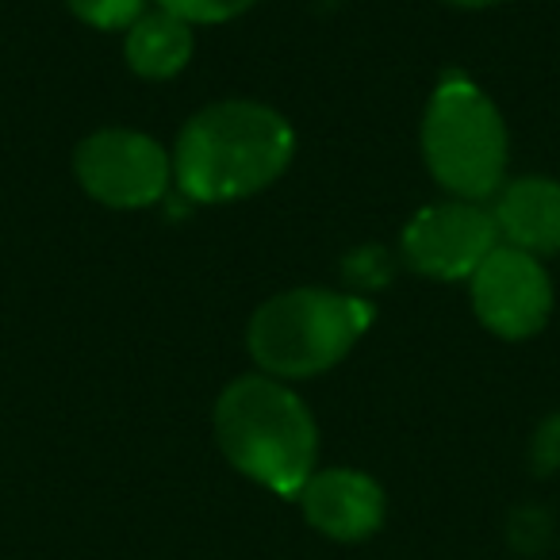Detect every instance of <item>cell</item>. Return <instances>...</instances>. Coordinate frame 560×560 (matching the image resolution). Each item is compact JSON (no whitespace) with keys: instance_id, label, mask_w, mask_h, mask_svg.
<instances>
[{"instance_id":"cell-15","label":"cell","mask_w":560,"mask_h":560,"mask_svg":"<svg viewBox=\"0 0 560 560\" xmlns=\"http://www.w3.org/2000/svg\"><path fill=\"white\" fill-rule=\"evenodd\" d=\"M450 4H460V9H488V4H499V0H450Z\"/></svg>"},{"instance_id":"cell-4","label":"cell","mask_w":560,"mask_h":560,"mask_svg":"<svg viewBox=\"0 0 560 560\" xmlns=\"http://www.w3.org/2000/svg\"><path fill=\"white\" fill-rule=\"evenodd\" d=\"M427 165L453 196L483 200L506 173V127L499 108L465 78L442 81L422 119Z\"/></svg>"},{"instance_id":"cell-2","label":"cell","mask_w":560,"mask_h":560,"mask_svg":"<svg viewBox=\"0 0 560 560\" xmlns=\"http://www.w3.org/2000/svg\"><path fill=\"white\" fill-rule=\"evenodd\" d=\"M215 442L242 476L296 499L315 472L319 430L292 388L272 376H242L215 404Z\"/></svg>"},{"instance_id":"cell-6","label":"cell","mask_w":560,"mask_h":560,"mask_svg":"<svg viewBox=\"0 0 560 560\" xmlns=\"http://www.w3.org/2000/svg\"><path fill=\"white\" fill-rule=\"evenodd\" d=\"M472 307L499 338H529L549 323L552 284L534 254L495 246L472 272Z\"/></svg>"},{"instance_id":"cell-11","label":"cell","mask_w":560,"mask_h":560,"mask_svg":"<svg viewBox=\"0 0 560 560\" xmlns=\"http://www.w3.org/2000/svg\"><path fill=\"white\" fill-rule=\"evenodd\" d=\"M257 0H158V9L188 20V24H223V20L242 16L254 9Z\"/></svg>"},{"instance_id":"cell-1","label":"cell","mask_w":560,"mask_h":560,"mask_svg":"<svg viewBox=\"0 0 560 560\" xmlns=\"http://www.w3.org/2000/svg\"><path fill=\"white\" fill-rule=\"evenodd\" d=\"M296 135L280 112L254 101H223L203 108L180 131L173 173L185 196L226 203L269 188L289 170Z\"/></svg>"},{"instance_id":"cell-13","label":"cell","mask_w":560,"mask_h":560,"mask_svg":"<svg viewBox=\"0 0 560 560\" xmlns=\"http://www.w3.org/2000/svg\"><path fill=\"white\" fill-rule=\"evenodd\" d=\"M342 269H346V280L358 284V289H381V284H388V277H392V261L381 246L353 249V254L346 257Z\"/></svg>"},{"instance_id":"cell-12","label":"cell","mask_w":560,"mask_h":560,"mask_svg":"<svg viewBox=\"0 0 560 560\" xmlns=\"http://www.w3.org/2000/svg\"><path fill=\"white\" fill-rule=\"evenodd\" d=\"M70 9L85 24L116 32V27H131L142 16V0H70Z\"/></svg>"},{"instance_id":"cell-7","label":"cell","mask_w":560,"mask_h":560,"mask_svg":"<svg viewBox=\"0 0 560 560\" xmlns=\"http://www.w3.org/2000/svg\"><path fill=\"white\" fill-rule=\"evenodd\" d=\"M499 246L491 211L476 203H430L407 223L404 254L411 269L434 280H465Z\"/></svg>"},{"instance_id":"cell-10","label":"cell","mask_w":560,"mask_h":560,"mask_svg":"<svg viewBox=\"0 0 560 560\" xmlns=\"http://www.w3.org/2000/svg\"><path fill=\"white\" fill-rule=\"evenodd\" d=\"M192 58V24L173 12H142L131 27H127V66L139 78L165 81L180 73Z\"/></svg>"},{"instance_id":"cell-14","label":"cell","mask_w":560,"mask_h":560,"mask_svg":"<svg viewBox=\"0 0 560 560\" xmlns=\"http://www.w3.org/2000/svg\"><path fill=\"white\" fill-rule=\"evenodd\" d=\"M534 468L541 476L560 468V415H549L541 422V430L534 434Z\"/></svg>"},{"instance_id":"cell-8","label":"cell","mask_w":560,"mask_h":560,"mask_svg":"<svg viewBox=\"0 0 560 560\" xmlns=\"http://www.w3.org/2000/svg\"><path fill=\"white\" fill-rule=\"evenodd\" d=\"M296 499L304 506V518L330 541H365L384 526L388 511L381 483L358 468L312 472Z\"/></svg>"},{"instance_id":"cell-3","label":"cell","mask_w":560,"mask_h":560,"mask_svg":"<svg viewBox=\"0 0 560 560\" xmlns=\"http://www.w3.org/2000/svg\"><path fill=\"white\" fill-rule=\"evenodd\" d=\"M369 323L373 307L365 300L327 289H292L257 307L246 342L272 381H296L338 365Z\"/></svg>"},{"instance_id":"cell-9","label":"cell","mask_w":560,"mask_h":560,"mask_svg":"<svg viewBox=\"0 0 560 560\" xmlns=\"http://www.w3.org/2000/svg\"><path fill=\"white\" fill-rule=\"evenodd\" d=\"M506 246L522 254H557L560 249V185L549 177H522L499 192L491 211Z\"/></svg>"},{"instance_id":"cell-5","label":"cell","mask_w":560,"mask_h":560,"mask_svg":"<svg viewBox=\"0 0 560 560\" xmlns=\"http://www.w3.org/2000/svg\"><path fill=\"white\" fill-rule=\"evenodd\" d=\"M73 170L93 200L131 211L162 200L170 188L173 162L150 135L112 127V131H96L81 142Z\"/></svg>"}]
</instances>
